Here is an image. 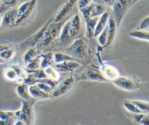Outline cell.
Returning <instances> with one entry per match:
<instances>
[{
    "mask_svg": "<svg viewBox=\"0 0 149 125\" xmlns=\"http://www.w3.org/2000/svg\"><path fill=\"white\" fill-rule=\"evenodd\" d=\"M52 21V18L49 19V20L47 21V23L39 29V31H38L36 33H35L34 34L32 35L31 36L28 38L27 39H26L24 42H22V43L19 45L20 49H22V50H26V49H28L30 47H36V45H37L38 44L42 41V39H43L45 31H46L47 28L48 27V26L50 24V23Z\"/></svg>",
    "mask_w": 149,
    "mask_h": 125,
    "instance_id": "cell-6",
    "label": "cell"
},
{
    "mask_svg": "<svg viewBox=\"0 0 149 125\" xmlns=\"http://www.w3.org/2000/svg\"><path fill=\"white\" fill-rule=\"evenodd\" d=\"M81 19L79 14H76L69 20V34L71 39L77 37L81 29Z\"/></svg>",
    "mask_w": 149,
    "mask_h": 125,
    "instance_id": "cell-11",
    "label": "cell"
},
{
    "mask_svg": "<svg viewBox=\"0 0 149 125\" xmlns=\"http://www.w3.org/2000/svg\"><path fill=\"white\" fill-rule=\"evenodd\" d=\"M97 37V42H98L99 44L103 47L106 45V42H107V38H108V30H107V26H106L104 29L99 33Z\"/></svg>",
    "mask_w": 149,
    "mask_h": 125,
    "instance_id": "cell-35",
    "label": "cell"
},
{
    "mask_svg": "<svg viewBox=\"0 0 149 125\" xmlns=\"http://www.w3.org/2000/svg\"><path fill=\"white\" fill-rule=\"evenodd\" d=\"M63 21L55 23L52 20L45 31L43 39L36 46H38L39 48H42L52 43L58 37L60 33H61V28L63 25Z\"/></svg>",
    "mask_w": 149,
    "mask_h": 125,
    "instance_id": "cell-4",
    "label": "cell"
},
{
    "mask_svg": "<svg viewBox=\"0 0 149 125\" xmlns=\"http://www.w3.org/2000/svg\"><path fill=\"white\" fill-rule=\"evenodd\" d=\"M101 63V67H100V71L103 74V76L108 80V81H113L115 78H117L120 76L119 71L116 67L113 66L109 64H105L102 63L101 61H99Z\"/></svg>",
    "mask_w": 149,
    "mask_h": 125,
    "instance_id": "cell-12",
    "label": "cell"
},
{
    "mask_svg": "<svg viewBox=\"0 0 149 125\" xmlns=\"http://www.w3.org/2000/svg\"><path fill=\"white\" fill-rule=\"evenodd\" d=\"M149 31L145 30H140V29H137V30L132 31L128 33V36L130 37L134 38V39H139V40H143L148 42L149 41Z\"/></svg>",
    "mask_w": 149,
    "mask_h": 125,
    "instance_id": "cell-25",
    "label": "cell"
},
{
    "mask_svg": "<svg viewBox=\"0 0 149 125\" xmlns=\"http://www.w3.org/2000/svg\"><path fill=\"white\" fill-rule=\"evenodd\" d=\"M36 85H37L38 87H39V88L42 90V91L45 92H47V93H49V94H51V92H52V90H53V88H52V87H51L50 86H49L48 84H47V83L37 82V83H36Z\"/></svg>",
    "mask_w": 149,
    "mask_h": 125,
    "instance_id": "cell-39",
    "label": "cell"
},
{
    "mask_svg": "<svg viewBox=\"0 0 149 125\" xmlns=\"http://www.w3.org/2000/svg\"><path fill=\"white\" fill-rule=\"evenodd\" d=\"M78 80H87V81L107 82L108 81L102 74L100 69L95 66H87L84 71L79 76Z\"/></svg>",
    "mask_w": 149,
    "mask_h": 125,
    "instance_id": "cell-7",
    "label": "cell"
},
{
    "mask_svg": "<svg viewBox=\"0 0 149 125\" xmlns=\"http://www.w3.org/2000/svg\"><path fill=\"white\" fill-rule=\"evenodd\" d=\"M122 105H123L124 108L127 110V112H129V113H142L130 100H125Z\"/></svg>",
    "mask_w": 149,
    "mask_h": 125,
    "instance_id": "cell-32",
    "label": "cell"
},
{
    "mask_svg": "<svg viewBox=\"0 0 149 125\" xmlns=\"http://www.w3.org/2000/svg\"><path fill=\"white\" fill-rule=\"evenodd\" d=\"M29 92L30 95L35 100H48L51 98L52 96L49 93H47L45 92L42 91L36 84H31L29 85Z\"/></svg>",
    "mask_w": 149,
    "mask_h": 125,
    "instance_id": "cell-14",
    "label": "cell"
},
{
    "mask_svg": "<svg viewBox=\"0 0 149 125\" xmlns=\"http://www.w3.org/2000/svg\"><path fill=\"white\" fill-rule=\"evenodd\" d=\"M10 67L15 71L16 74H17V78H18V80H17V81L20 80V83L23 82V80L26 77V76H27L26 70L24 69L22 66L18 65H12Z\"/></svg>",
    "mask_w": 149,
    "mask_h": 125,
    "instance_id": "cell-30",
    "label": "cell"
},
{
    "mask_svg": "<svg viewBox=\"0 0 149 125\" xmlns=\"http://www.w3.org/2000/svg\"><path fill=\"white\" fill-rule=\"evenodd\" d=\"M64 50L74 58L76 57L79 59H86L88 50V39L85 37L77 38Z\"/></svg>",
    "mask_w": 149,
    "mask_h": 125,
    "instance_id": "cell-2",
    "label": "cell"
},
{
    "mask_svg": "<svg viewBox=\"0 0 149 125\" xmlns=\"http://www.w3.org/2000/svg\"><path fill=\"white\" fill-rule=\"evenodd\" d=\"M74 83H75V78L73 76L63 80L62 81L58 83V85L53 89L50 94L52 97H60L66 94L73 88Z\"/></svg>",
    "mask_w": 149,
    "mask_h": 125,
    "instance_id": "cell-8",
    "label": "cell"
},
{
    "mask_svg": "<svg viewBox=\"0 0 149 125\" xmlns=\"http://www.w3.org/2000/svg\"><path fill=\"white\" fill-rule=\"evenodd\" d=\"M4 76L9 81H17L18 80V78H17V76L16 74L15 71L11 67L5 68V70L4 71Z\"/></svg>",
    "mask_w": 149,
    "mask_h": 125,
    "instance_id": "cell-34",
    "label": "cell"
},
{
    "mask_svg": "<svg viewBox=\"0 0 149 125\" xmlns=\"http://www.w3.org/2000/svg\"><path fill=\"white\" fill-rule=\"evenodd\" d=\"M81 64L75 60H67L65 62L60 63H55V67L60 73H66L72 72L79 68Z\"/></svg>",
    "mask_w": 149,
    "mask_h": 125,
    "instance_id": "cell-13",
    "label": "cell"
},
{
    "mask_svg": "<svg viewBox=\"0 0 149 125\" xmlns=\"http://www.w3.org/2000/svg\"><path fill=\"white\" fill-rule=\"evenodd\" d=\"M45 71L48 78H51V79L58 81L61 78V73L53 65H50V66H48L47 68H45Z\"/></svg>",
    "mask_w": 149,
    "mask_h": 125,
    "instance_id": "cell-28",
    "label": "cell"
},
{
    "mask_svg": "<svg viewBox=\"0 0 149 125\" xmlns=\"http://www.w3.org/2000/svg\"><path fill=\"white\" fill-rule=\"evenodd\" d=\"M31 1V0H29V1H26V2L23 3V4H20V5L17 7V20L19 18V17H21V16L23 15V13L26 12V10H27V8L29 7V6L30 5Z\"/></svg>",
    "mask_w": 149,
    "mask_h": 125,
    "instance_id": "cell-37",
    "label": "cell"
},
{
    "mask_svg": "<svg viewBox=\"0 0 149 125\" xmlns=\"http://www.w3.org/2000/svg\"><path fill=\"white\" fill-rule=\"evenodd\" d=\"M75 58L68 54L63 52H55L54 53V63H60L67 60H75Z\"/></svg>",
    "mask_w": 149,
    "mask_h": 125,
    "instance_id": "cell-27",
    "label": "cell"
},
{
    "mask_svg": "<svg viewBox=\"0 0 149 125\" xmlns=\"http://www.w3.org/2000/svg\"><path fill=\"white\" fill-rule=\"evenodd\" d=\"M41 63L40 68H45L52 65L54 63V53L52 52H47L44 54H40Z\"/></svg>",
    "mask_w": 149,
    "mask_h": 125,
    "instance_id": "cell-22",
    "label": "cell"
},
{
    "mask_svg": "<svg viewBox=\"0 0 149 125\" xmlns=\"http://www.w3.org/2000/svg\"><path fill=\"white\" fill-rule=\"evenodd\" d=\"M6 61L4 60H3L2 58H1V57H0V64H2V63H5Z\"/></svg>",
    "mask_w": 149,
    "mask_h": 125,
    "instance_id": "cell-44",
    "label": "cell"
},
{
    "mask_svg": "<svg viewBox=\"0 0 149 125\" xmlns=\"http://www.w3.org/2000/svg\"><path fill=\"white\" fill-rule=\"evenodd\" d=\"M17 20V8H13L7 10L1 15V26L2 28H8L16 25Z\"/></svg>",
    "mask_w": 149,
    "mask_h": 125,
    "instance_id": "cell-10",
    "label": "cell"
},
{
    "mask_svg": "<svg viewBox=\"0 0 149 125\" xmlns=\"http://www.w3.org/2000/svg\"><path fill=\"white\" fill-rule=\"evenodd\" d=\"M26 72L27 74L31 75L33 78H48L47 76L46 73H45V69L42 68H37L35 70H27L26 69Z\"/></svg>",
    "mask_w": 149,
    "mask_h": 125,
    "instance_id": "cell-31",
    "label": "cell"
},
{
    "mask_svg": "<svg viewBox=\"0 0 149 125\" xmlns=\"http://www.w3.org/2000/svg\"><path fill=\"white\" fill-rule=\"evenodd\" d=\"M103 1L107 6H109V7H112V5H113L117 0H103Z\"/></svg>",
    "mask_w": 149,
    "mask_h": 125,
    "instance_id": "cell-41",
    "label": "cell"
},
{
    "mask_svg": "<svg viewBox=\"0 0 149 125\" xmlns=\"http://www.w3.org/2000/svg\"><path fill=\"white\" fill-rule=\"evenodd\" d=\"M138 29L140 30L149 31V16L147 15L142 19L140 23Z\"/></svg>",
    "mask_w": 149,
    "mask_h": 125,
    "instance_id": "cell-38",
    "label": "cell"
},
{
    "mask_svg": "<svg viewBox=\"0 0 149 125\" xmlns=\"http://www.w3.org/2000/svg\"><path fill=\"white\" fill-rule=\"evenodd\" d=\"M132 0H117L112 5V16L116 23L117 28L120 27L122 20L128 10L131 7Z\"/></svg>",
    "mask_w": 149,
    "mask_h": 125,
    "instance_id": "cell-5",
    "label": "cell"
},
{
    "mask_svg": "<svg viewBox=\"0 0 149 125\" xmlns=\"http://www.w3.org/2000/svg\"><path fill=\"white\" fill-rule=\"evenodd\" d=\"M1 26V14L0 13V28Z\"/></svg>",
    "mask_w": 149,
    "mask_h": 125,
    "instance_id": "cell-45",
    "label": "cell"
},
{
    "mask_svg": "<svg viewBox=\"0 0 149 125\" xmlns=\"http://www.w3.org/2000/svg\"><path fill=\"white\" fill-rule=\"evenodd\" d=\"M99 17H88L84 19L86 24V28H87V37L88 39H92L94 37L95 29L96 24L98 20Z\"/></svg>",
    "mask_w": 149,
    "mask_h": 125,
    "instance_id": "cell-18",
    "label": "cell"
},
{
    "mask_svg": "<svg viewBox=\"0 0 149 125\" xmlns=\"http://www.w3.org/2000/svg\"><path fill=\"white\" fill-rule=\"evenodd\" d=\"M138 1H139V0H132V1H131V5H133L134 4H135V3Z\"/></svg>",
    "mask_w": 149,
    "mask_h": 125,
    "instance_id": "cell-43",
    "label": "cell"
},
{
    "mask_svg": "<svg viewBox=\"0 0 149 125\" xmlns=\"http://www.w3.org/2000/svg\"><path fill=\"white\" fill-rule=\"evenodd\" d=\"M112 83L119 89L127 92L142 91L143 88L141 80L135 76H119L113 80Z\"/></svg>",
    "mask_w": 149,
    "mask_h": 125,
    "instance_id": "cell-1",
    "label": "cell"
},
{
    "mask_svg": "<svg viewBox=\"0 0 149 125\" xmlns=\"http://www.w3.org/2000/svg\"><path fill=\"white\" fill-rule=\"evenodd\" d=\"M9 47H9L8 45H0V52Z\"/></svg>",
    "mask_w": 149,
    "mask_h": 125,
    "instance_id": "cell-42",
    "label": "cell"
},
{
    "mask_svg": "<svg viewBox=\"0 0 149 125\" xmlns=\"http://www.w3.org/2000/svg\"><path fill=\"white\" fill-rule=\"evenodd\" d=\"M142 113H149V104L148 102L142 101L138 100H130Z\"/></svg>",
    "mask_w": 149,
    "mask_h": 125,
    "instance_id": "cell-29",
    "label": "cell"
},
{
    "mask_svg": "<svg viewBox=\"0 0 149 125\" xmlns=\"http://www.w3.org/2000/svg\"><path fill=\"white\" fill-rule=\"evenodd\" d=\"M20 1V0H0V1H1L0 13L2 15L7 10L14 8Z\"/></svg>",
    "mask_w": 149,
    "mask_h": 125,
    "instance_id": "cell-26",
    "label": "cell"
},
{
    "mask_svg": "<svg viewBox=\"0 0 149 125\" xmlns=\"http://www.w3.org/2000/svg\"><path fill=\"white\" fill-rule=\"evenodd\" d=\"M22 106L20 109L15 111L17 119L21 120L24 124H32L34 119L33 106L36 100H22Z\"/></svg>",
    "mask_w": 149,
    "mask_h": 125,
    "instance_id": "cell-3",
    "label": "cell"
},
{
    "mask_svg": "<svg viewBox=\"0 0 149 125\" xmlns=\"http://www.w3.org/2000/svg\"><path fill=\"white\" fill-rule=\"evenodd\" d=\"M130 118L132 121L138 124L148 125L149 124V115L148 113H129L127 112Z\"/></svg>",
    "mask_w": 149,
    "mask_h": 125,
    "instance_id": "cell-19",
    "label": "cell"
},
{
    "mask_svg": "<svg viewBox=\"0 0 149 125\" xmlns=\"http://www.w3.org/2000/svg\"><path fill=\"white\" fill-rule=\"evenodd\" d=\"M39 55H40V52L36 47H32L29 48L28 49H26V52L23 55V62L26 65Z\"/></svg>",
    "mask_w": 149,
    "mask_h": 125,
    "instance_id": "cell-23",
    "label": "cell"
},
{
    "mask_svg": "<svg viewBox=\"0 0 149 125\" xmlns=\"http://www.w3.org/2000/svg\"><path fill=\"white\" fill-rule=\"evenodd\" d=\"M17 119L15 111L0 110V125H14Z\"/></svg>",
    "mask_w": 149,
    "mask_h": 125,
    "instance_id": "cell-15",
    "label": "cell"
},
{
    "mask_svg": "<svg viewBox=\"0 0 149 125\" xmlns=\"http://www.w3.org/2000/svg\"><path fill=\"white\" fill-rule=\"evenodd\" d=\"M77 3V0H67L56 13L55 17L53 18V22L58 23L60 21H63L64 19L73 11Z\"/></svg>",
    "mask_w": 149,
    "mask_h": 125,
    "instance_id": "cell-9",
    "label": "cell"
},
{
    "mask_svg": "<svg viewBox=\"0 0 149 125\" xmlns=\"http://www.w3.org/2000/svg\"><path fill=\"white\" fill-rule=\"evenodd\" d=\"M110 13L109 12L106 11L100 15V17L98 18V20L96 24L95 29L94 33V37H97L99 35V33L106 28L107 26L108 20H109V16H110Z\"/></svg>",
    "mask_w": 149,
    "mask_h": 125,
    "instance_id": "cell-17",
    "label": "cell"
},
{
    "mask_svg": "<svg viewBox=\"0 0 149 125\" xmlns=\"http://www.w3.org/2000/svg\"><path fill=\"white\" fill-rule=\"evenodd\" d=\"M107 30H108V38L107 42H106V46H109L113 43V40L115 39L116 33V30H117V26L113 19L112 15L109 16V20L107 23Z\"/></svg>",
    "mask_w": 149,
    "mask_h": 125,
    "instance_id": "cell-16",
    "label": "cell"
},
{
    "mask_svg": "<svg viewBox=\"0 0 149 125\" xmlns=\"http://www.w3.org/2000/svg\"><path fill=\"white\" fill-rule=\"evenodd\" d=\"M16 92L18 97H20L22 100H33V97L30 95L29 92V85L25 83H20L16 87Z\"/></svg>",
    "mask_w": 149,
    "mask_h": 125,
    "instance_id": "cell-21",
    "label": "cell"
},
{
    "mask_svg": "<svg viewBox=\"0 0 149 125\" xmlns=\"http://www.w3.org/2000/svg\"><path fill=\"white\" fill-rule=\"evenodd\" d=\"M62 27L61 33L58 36V41L61 45L65 44L71 40H72L70 37L69 34V20H68L64 25H63Z\"/></svg>",
    "mask_w": 149,
    "mask_h": 125,
    "instance_id": "cell-20",
    "label": "cell"
},
{
    "mask_svg": "<svg viewBox=\"0 0 149 125\" xmlns=\"http://www.w3.org/2000/svg\"><path fill=\"white\" fill-rule=\"evenodd\" d=\"M36 1H37V0H31L30 5L29 6V7H28L27 10H26V12L23 13V15H22L21 17H20L17 20H16V25H18L23 23V22L27 20L30 17V16L32 15V12H33V11L34 10L35 7H36Z\"/></svg>",
    "mask_w": 149,
    "mask_h": 125,
    "instance_id": "cell-24",
    "label": "cell"
},
{
    "mask_svg": "<svg viewBox=\"0 0 149 125\" xmlns=\"http://www.w3.org/2000/svg\"><path fill=\"white\" fill-rule=\"evenodd\" d=\"M15 51L10 47L7 48V49H4L0 52V57L5 61L11 60L15 56Z\"/></svg>",
    "mask_w": 149,
    "mask_h": 125,
    "instance_id": "cell-33",
    "label": "cell"
},
{
    "mask_svg": "<svg viewBox=\"0 0 149 125\" xmlns=\"http://www.w3.org/2000/svg\"><path fill=\"white\" fill-rule=\"evenodd\" d=\"M93 0H77V6H78L79 10H81L82 9L85 8L87 6H88Z\"/></svg>",
    "mask_w": 149,
    "mask_h": 125,
    "instance_id": "cell-40",
    "label": "cell"
},
{
    "mask_svg": "<svg viewBox=\"0 0 149 125\" xmlns=\"http://www.w3.org/2000/svg\"><path fill=\"white\" fill-rule=\"evenodd\" d=\"M41 63V56L40 55H37L35 58H33L31 62L26 64V68L27 70H35L40 68Z\"/></svg>",
    "mask_w": 149,
    "mask_h": 125,
    "instance_id": "cell-36",
    "label": "cell"
}]
</instances>
